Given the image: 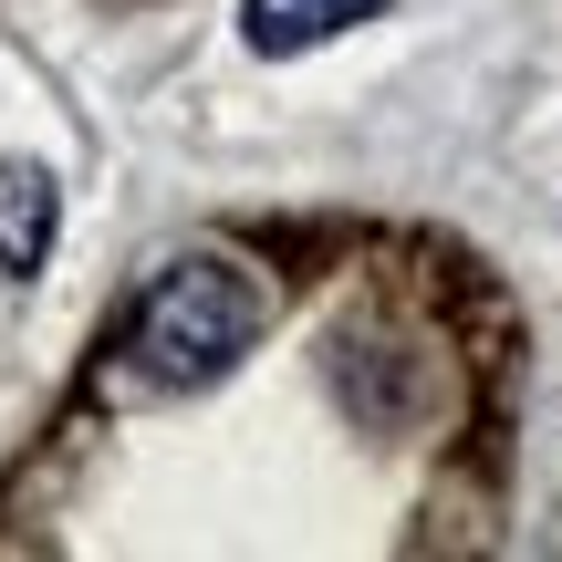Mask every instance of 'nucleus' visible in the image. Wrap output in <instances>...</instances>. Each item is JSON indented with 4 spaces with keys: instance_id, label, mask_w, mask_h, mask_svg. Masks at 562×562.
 Masks as SVG:
<instances>
[{
    "instance_id": "nucleus-3",
    "label": "nucleus",
    "mask_w": 562,
    "mask_h": 562,
    "mask_svg": "<svg viewBox=\"0 0 562 562\" xmlns=\"http://www.w3.org/2000/svg\"><path fill=\"white\" fill-rule=\"evenodd\" d=\"M385 0H240V32H250V53H313V42H334V32H355V21H375Z\"/></svg>"
},
{
    "instance_id": "nucleus-1",
    "label": "nucleus",
    "mask_w": 562,
    "mask_h": 562,
    "mask_svg": "<svg viewBox=\"0 0 562 562\" xmlns=\"http://www.w3.org/2000/svg\"><path fill=\"white\" fill-rule=\"evenodd\" d=\"M250 334H261V281L229 271V261H178L136 302V364L157 385L229 375V355H250Z\"/></svg>"
},
{
    "instance_id": "nucleus-2",
    "label": "nucleus",
    "mask_w": 562,
    "mask_h": 562,
    "mask_svg": "<svg viewBox=\"0 0 562 562\" xmlns=\"http://www.w3.org/2000/svg\"><path fill=\"white\" fill-rule=\"evenodd\" d=\"M53 220H63V188H53V167H32V157H0V271H21V281H32L42 261H53Z\"/></svg>"
}]
</instances>
